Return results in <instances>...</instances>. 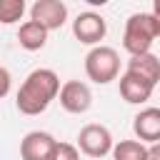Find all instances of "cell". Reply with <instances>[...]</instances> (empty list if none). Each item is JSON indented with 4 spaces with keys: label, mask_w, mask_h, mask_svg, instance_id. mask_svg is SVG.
Returning a JSON list of instances; mask_svg holds the SVG:
<instances>
[{
    "label": "cell",
    "mask_w": 160,
    "mask_h": 160,
    "mask_svg": "<svg viewBox=\"0 0 160 160\" xmlns=\"http://www.w3.org/2000/svg\"><path fill=\"white\" fill-rule=\"evenodd\" d=\"M50 160H80V150L72 142H58V148H55Z\"/></svg>",
    "instance_id": "9a60e30c"
},
{
    "label": "cell",
    "mask_w": 160,
    "mask_h": 160,
    "mask_svg": "<svg viewBox=\"0 0 160 160\" xmlns=\"http://www.w3.org/2000/svg\"><path fill=\"white\" fill-rule=\"evenodd\" d=\"M148 160H160V142L148 145Z\"/></svg>",
    "instance_id": "ac0fdd59"
},
{
    "label": "cell",
    "mask_w": 160,
    "mask_h": 160,
    "mask_svg": "<svg viewBox=\"0 0 160 160\" xmlns=\"http://www.w3.org/2000/svg\"><path fill=\"white\" fill-rule=\"evenodd\" d=\"M152 20H155V30H158V38H160V0L152 2V10H150Z\"/></svg>",
    "instance_id": "e0dca14e"
},
{
    "label": "cell",
    "mask_w": 160,
    "mask_h": 160,
    "mask_svg": "<svg viewBox=\"0 0 160 160\" xmlns=\"http://www.w3.org/2000/svg\"><path fill=\"white\" fill-rule=\"evenodd\" d=\"M132 130L145 145L160 142V108H142L132 118Z\"/></svg>",
    "instance_id": "9c48e42d"
},
{
    "label": "cell",
    "mask_w": 160,
    "mask_h": 160,
    "mask_svg": "<svg viewBox=\"0 0 160 160\" xmlns=\"http://www.w3.org/2000/svg\"><path fill=\"white\" fill-rule=\"evenodd\" d=\"M105 32H108V22H105V18H102L100 12L88 10V12H80V15L72 20V35H75L82 45L98 48L100 40L105 38Z\"/></svg>",
    "instance_id": "5b68a950"
},
{
    "label": "cell",
    "mask_w": 160,
    "mask_h": 160,
    "mask_svg": "<svg viewBox=\"0 0 160 160\" xmlns=\"http://www.w3.org/2000/svg\"><path fill=\"white\" fill-rule=\"evenodd\" d=\"M58 98H60L62 110H68L72 115H82L92 105V92H90L88 82H82V80H68V82H62Z\"/></svg>",
    "instance_id": "52a82bcc"
},
{
    "label": "cell",
    "mask_w": 160,
    "mask_h": 160,
    "mask_svg": "<svg viewBox=\"0 0 160 160\" xmlns=\"http://www.w3.org/2000/svg\"><path fill=\"white\" fill-rule=\"evenodd\" d=\"M85 75L98 82V85H108L120 75V55L115 48L110 45H98L85 55Z\"/></svg>",
    "instance_id": "3957f363"
},
{
    "label": "cell",
    "mask_w": 160,
    "mask_h": 160,
    "mask_svg": "<svg viewBox=\"0 0 160 160\" xmlns=\"http://www.w3.org/2000/svg\"><path fill=\"white\" fill-rule=\"evenodd\" d=\"M30 20L40 22L48 32L60 30L68 20V5L62 0H35L30 5Z\"/></svg>",
    "instance_id": "8992f818"
},
{
    "label": "cell",
    "mask_w": 160,
    "mask_h": 160,
    "mask_svg": "<svg viewBox=\"0 0 160 160\" xmlns=\"http://www.w3.org/2000/svg\"><path fill=\"white\" fill-rule=\"evenodd\" d=\"M152 90H155V85H150L148 80H142L140 75H135V72H122L120 75V95H122V100L125 102H130V105H142V102H148L150 100V95H152Z\"/></svg>",
    "instance_id": "30bf717a"
},
{
    "label": "cell",
    "mask_w": 160,
    "mask_h": 160,
    "mask_svg": "<svg viewBox=\"0 0 160 160\" xmlns=\"http://www.w3.org/2000/svg\"><path fill=\"white\" fill-rule=\"evenodd\" d=\"M155 38H158V30H155V20H152L150 12H132L125 20L122 48L130 52V58L150 52Z\"/></svg>",
    "instance_id": "7a4b0ae2"
},
{
    "label": "cell",
    "mask_w": 160,
    "mask_h": 160,
    "mask_svg": "<svg viewBox=\"0 0 160 160\" xmlns=\"http://www.w3.org/2000/svg\"><path fill=\"white\" fill-rule=\"evenodd\" d=\"M112 148H115L112 132L100 122H90L78 132V150L88 158H105L112 152Z\"/></svg>",
    "instance_id": "277c9868"
},
{
    "label": "cell",
    "mask_w": 160,
    "mask_h": 160,
    "mask_svg": "<svg viewBox=\"0 0 160 160\" xmlns=\"http://www.w3.org/2000/svg\"><path fill=\"white\" fill-rule=\"evenodd\" d=\"M58 148V140L45 130H32L20 140V158L22 160H50Z\"/></svg>",
    "instance_id": "ba28073f"
},
{
    "label": "cell",
    "mask_w": 160,
    "mask_h": 160,
    "mask_svg": "<svg viewBox=\"0 0 160 160\" xmlns=\"http://www.w3.org/2000/svg\"><path fill=\"white\" fill-rule=\"evenodd\" d=\"M48 42V30L35 22V20H25L18 30V45L28 52H35V50H42Z\"/></svg>",
    "instance_id": "8fae6325"
},
{
    "label": "cell",
    "mask_w": 160,
    "mask_h": 160,
    "mask_svg": "<svg viewBox=\"0 0 160 160\" xmlns=\"http://www.w3.org/2000/svg\"><path fill=\"white\" fill-rule=\"evenodd\" d=\"M28 5L25 0H0V22L2 25H12L25 15Z\"/></svg>",
    "instance_id": "5bb4252c"
},
{
    "label": "cell",
    "mask_w": 160,
    "mask_h": 160,
    "mask_svg": "<svg viewBox=\"0 0 160 160\" xmlns=\"http://www.w3.org/2000/svg\"><path fill=\"white\" fill-rule=\"evenodd\" d=\"M10 85H12V75H10V70H8V68H2V65H0V100L10 92Z\"/></svg>",
    "instance_id": "2e32d148"
},
{
    "label": "cell",
    "mask_w": 160,
    "mask_h": 160,
    "mask_svg": "<svg viewBox=\"0 0 160 160\" xmlns=\"http://www.w3.org/2000/svg\"><path fill=\"white\" fill-rule=\"evenodd\" d=\"M128 72L140 75V78L148 80L150 85H158V82H160V58L152 55V52L135 55V58L128 60Z\"/></svg>",
    "instance_id": "7c38bea8"
},
{
    "label": "cell",
    "mask_w": 160,
    "mask_h": 160,
    "mask_svg": "<svg viewBox=\"0 0 160 160\" xmlns=\"http://www.w3.org/2000/svg\"><path fill=\"white\" fill-rule=\"evenodd\" d=\"M110 155L112 160H148V145L140 140H120Z\"/></svg>",
    "instance_id": "4fadbf2b"
},
{
    "label": "cell",
    "mask_w": 160,
    "mask_h": 160,
    "mask_svg": "<svg viewBox=\"0 0 160 160\" xmlns=\"http://www.w3.org/2000/svg\"><path fill=\"white\" fill-rule=\"evenodd\" d=\"M60 88L62 85H60V78H58L55 70L38 68L22 80V85L18 90V98H15V105L22 115H40L60 95Z\"/></svg>",
    "instance_id": "6da1fadb"
}]
</instances>
